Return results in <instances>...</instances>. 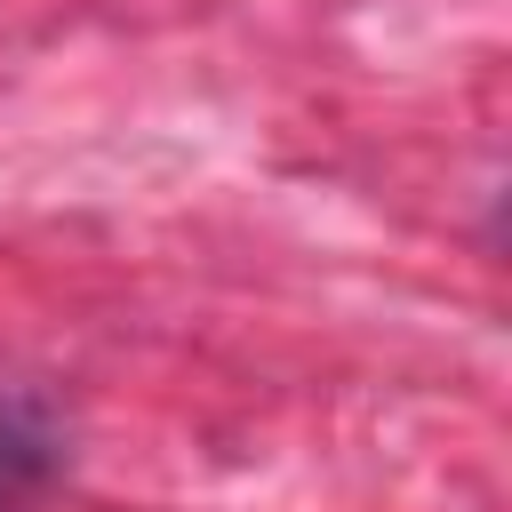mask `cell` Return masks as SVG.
<instances>
[{"label": "cell", "instance_id": "1", "mask_svg": "<svg viewBox=\"0 0 512 512\" xmlns=\"http://www.w3.org/2000/svg\"><path fill=\"white\" fill-rule=\"evenodd\" d=\"M48 464H56V440H48L16 400H0V504H16L24 488H40Z\"/></svg>", "mask_w": 512, "mask_h": 512}]
</instances>
